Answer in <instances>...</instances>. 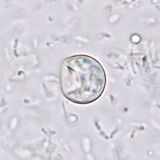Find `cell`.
<instances>
[{"instance_id": "obj_1", "label": "cell", "mask_w": 160, "mask_h": 160, "mask_svg": "<svg viewBox=\"0 0 160 160\" xmlns=\"http://www.w3.org/2000/svg\"><path fill=\"white\" fill-rule=\"evenodd\" d=\"M60 83L66 98L78 104L95 102L104 92L106 76L101 64L84 55L69 57L61 65Z\"/></svg>"}]
</instances>
